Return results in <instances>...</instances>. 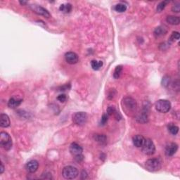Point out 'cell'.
Returning <instances> with one entry per match:
<instances>
[{"mask_svg": "<svg viewBox=\"0 0 180 180\" xmlns=\"http://www.w3.org/2000/svg\"><path fill=\"white\" fill-rule=\"evenodd\" d=\"M122 105L123 111L128 115L133 114L136 111L137 107L136 101L132 97H125L123 99Z\"/></svg>", "mask_w": 180, "mask_h": 180, "instance_id": "6da1fadb", "label": "cell"}, {"mask_svg": "<svg viewBox=\"0 0 180 180\" xmlns=\"http://www.w3.org/2000/svg\"><path fill=\"white\" fill-rule=\"evenodd\" d=\"M83 149L77 143H72L70 146V152L75 157V160L77 162H82L84 159L83 155Z\"/></svg>", "mask_w": 180, "mask_h": 180, "instance_id": "7a4b0ae2", "label": "cell"}, {"mask_svg": "<svg viewBox=\"0 0 180 180\" xmlns=\"http://www.w3.org/2000/svg\"><path fill=\"white\" fill-rule=\"evenodd\" d=\"M0 146L5 150H10L12 147V139L7 132L0 133Z\"/></svg>", "mask_w": 180, "mask_h": 180, "instance_id": "3957f363", "label": "cell"}, {"mask_svg": "<svg viewBox=\"0 0 180 180\" xmlns=\"http://www.w3.org/2000/svg\"><path fill=\"white\" fill-rule=\"evenodd\" d=\"M156 109L158 112L161 113H166L169 112L171 108V103L166 99H160L157 101L155 104Z\"/></svg>", "mask_w": 180, "mask_h": 180, "instance_id": "277c9868", "label": "cell"}, {"mask_svg": "<svg viewBox=\"0 0 180 180\" xmlns=\"http://www.w3.org/2000/svg\"><path fill=\"white\" fill-rule=\"evenodd\" d=\"M63 177L67 179H75L78 175V170L73 166H66L63 169Z\"/></svg>", "mask_w": 180, "mask_h": 180, "instance_id": "5b68a950", "label": "cell"}, {"mask_svg": "<svg viewBox=\"0 0 180 180\" xmlns=\"http://www.w3.org/2000/svg\"><path fill=\"white\" fill-rule=\"evenodd\" d=\"M145 167L150 172L158 171L161 168V162L158 158L148 159L145 163Z\"/></svg>", "mask_w": 180, "mask_h": 180, "instance_id": "8992f818", "label": "cell"}, {"mask_svg": "<svg viewBox=\"0 0 180 180\" xmlns=\"http://www.w3.org/2000/svg\"><path fill=\"white\" fill-rule=\"evenodd\" d=\"M142 151L146 155L151 156L156 151V146L153 141L150 139H145L144 144L142 146Z\"/></svg>", "mask_w": 180, "mask_h": 180, "instance_id": "52a82bcc", "label": "cell"}, {"mask_svg": "<svg viewBox=\"0 0 180 180\" xmlns=\"http://www.w3.org/2000/svg\"><path fill=\"white\" fill-rule=\"evenodd\" d=\"M73 121L75 125H84L87 121V115L85 112H77L75 113L73 116Z\"/></svg>", "mask_w": 180, "mask_h": 180, "instance_id": "ba28073f", "label": "cell"}, {"mask_svg": "<svg viewBox=\"0 0 180 180\" xmlns=\"http://www.w3.org/2000/svg\"><path fill=\"white\" fill-rule=\"evenodd\" d=\"M29 7L30 8V9L32 10L33 12L36 13V14L42 15L46 18H49L50 17V13L49 11L46 10V9H44V7H41L40 5L38 4H30L29 6Z\"/></svg>", "mask_w": 180, "mask_h": 180, "instance_id": "9c48e42d", "label": "cell"}, {"mask_svg": "<svg viewBox=\"0 0 180 180\" xmlns=\"http://www.w3.org/2000/svg\"><path fill=\"white\" fill-rule=\"evenodd\" d=\"M65 58L66 62L69 64H75L77 63L79 60V57H78L77 54H75V52H67L65 54Z\"/></svg>", "mask_w": 180, "mask_h": 180, "instance_id": "30bf717a", "label": "cell"}, {"mask_svg": "<svg viewBox=\"0 0 180 180\" xmlns=\"http://www.w3.org/2000/svg\"><path fill=\"white\" fill-rule=\"evenodd\" d=\"M39 167V163L36 160H32L29 161L25 165V169L30 173H34Z\"/></svg>", "mask_w": 180, "mask_h": 180, "instance_id": "8fae6325", "label": "cell"}, {"mask_svg": "<svg viewBox=\"0 0 180 180\" xmlns=\"http://www.w3.org/2000/svg\"><path fill=\"white\" fill-rule=\"evenodd\" d=\"M178 145L176 143H170L165 147V155L167 156H173L177 152Z\"/></svg>", "mask_w": 180, "mask_h": 180, "instance_id": "7c38bea8", "label": "cell"}, {"mask_svg": "<svg viewBox=\"0 0 180 180\" xmlns=\"http://www.w3.org/2000/svg\"><path fill=\"white\" fill-rule=\"evenodd\" d=\"M144 141H145V138H144L142 135H135L132 138L133 144L137 148H142V145L144 143Z\"/></svg>", "mask_w": 180, "mask_h": 180, "instance_id": "4fadbf2b", "label": "cell"}, {"mask_svg": "<svg viewBox=\"0 0 180 180\" xmlns=\"http://www.w3.org/2000/svg\"><path fill=\"white\" fill-rule=\"evenodd\" d=\"M11 122L9 117L8 116L7 114L4 113H1L0 115V126L1 128H8V127L10 126Z\"/></svg>", "mask_w": 180, "mask_h": 180, "instance_id": "5bb4252c", "label": "cell"}, {"mask_svg": "<svg viewBox=\"0 0 180 180\" xmlns=\"http://www.w3.org/2000/svg\"><path fill=\"white\" fill-rule=\"evenodd\" d=\"M22 101V99H15L14 97H12L9 99V102H8V106L10 108H15L20 105Z\"/></svg>", "mask_w": 180, "mask_h": 180, "instance_id": "9a60e30c", "label": "cell"}, {"mask_svg": "<svg viewBox=\"0 0 180 180\" xmlns=\"http://www.w3.org/2000/svg\"><path fill=\"white\" fill-rule=\"evenodd\" d=\"M167 30L164 26H158L154 30V35L156 37H161L167 34Z\"/></svg>", "mask_w": 180, "mask_h": 180, "instance_id": "2e32d148", "label": "cell"}, {"mask_svg": "<svg viewBox=\"0 0 180 180\" xmlns=\"http://www.w3.org/2000/svg\"><path fill=\"white\" fill-rule=\"evenodd\" d=\"M167 22L170 25H179L180 23V18L179 16H175V15H169L166 18Z\"/></svg>", "mask_w": 180, "mask_h": 180, "instance_id": "e0dca14e", "label": "cell"}, {"mask_svg": "<svg viewBox=\"0 0 180 180\" xmlns=\"http://www.w3.org/2000/svg\"><path fill=\"white\" fill-rule=\"evenodd\" d=\"M94 139L96 142L99 143L100 144H105L106 143L107 138L104 134H94Z\"/></svg>", "mask_w": 180, "mask_h": 180, "instance_id": "ac0fdd59", "label": "cell"}, {"mask_svg": "<svg viewBox=\"0 0 180 180\" xmlns=\"http://www.w3.org/2000/svg\"><path fill=\"white\" fill-rule=\"evenodd\" d=\"M103 65V62L101 60H92L91 61V66L93 70H100Z\"/></svg>", "mask_w": 180, "mask_h": 180, "instance_id": "d6986e66", "label": "cell"}, {"mask_svg": "<svg viewBox=\"0 0 180 180\" xmlns=\"http://www.w3.org/2000/svg\"><path fill=\"white\" fill-rule=\"evenodd\" d=\"M59 10L64 13H68L72 11V5L69 3L63 4L60 6Z\"/></svg>", "mask_w": 180, "mask_h": 180, "instance_id": "ffe728a7", "label": "cell"}, {"mask_svg": "<svg viewBox=\"0 0 180 180\" xmlns=\"http://www.w3.org/2000/svg\"><path fill=\"white\" fill-rule=\"evenodd\" d=\"M167 128L169 132L173 135H176L178 132H179V128H178L177 125H174L173 123H170V124L168 125Z\"/></svg>", "mask_w": 180, "mask_h": 180, "instance_id": "44dd1931", "label": "cell"}, {"mask_svg": "<svg viewBox=\"0 0 180 180\" xmlns=\"http://www.w3.org/2000/svg\"><path fill=\"white\" fill-rule=\"evenodd\" d=\"M114 9L118 13H123L127 10V6L124 4L120 3L115 6Z\"/></svg>", "mask_w": 180, "mask_h": 180, "instance_id": "7402d4cb", "label": "cell"}, {"mask_svg": "<svg viewBox=\"0 0 180 180\" xmlns=\"http://www.w3.org/2000/svg\"><path fill=\"white\" fill-rule=\"evenodd\" d=\"M122 71V66L120 65L116 66L114 73H113V77H114V78H115V79H118V78L120 76Z\"/></svg>", "mask_w": 180, "mask_h": 180, "instance_id": "603a6c76", "label": "cell"}, {"mask_svg": "<svg viewBox=\"0 0 180 180\" xmlns=\"http://www.w3.org/2000/svg\"><path fill=\"white\" fill-rule=\"evenodd\" d=\"M168 3H169V1H161V2H160L159 4L157 6V9H156V10H157L158 12H161V11H163L164 9H165V7L167 6Z\"/></svg>", "mask_w": 180, "mask_h": 180, "instance_id": "cb8c5ba5", "label": "cell"}, {"mask_svg": "<svg viewBox=\"0 0 180 180\" xmlns=\"http://www.w3.org/2000/svg\"><path fill=\"white\" fill-rule=\"evenodd\" d=\"M170 83H171V79H170V77L169 76H165V77H164L163 78V80H162V85L164 87H167L170 85Z\"/></svg>", "mask_w": 180, "mask_h": 180, "instance_id": "d4e9b609", "label": "cell"}, {"mask_svg": "<svg viewBox=\"0 0 180 180\" xmlns=\"http://www.w3.org/2000/svg\"><path fill=\"white\" fill-rule=\"evenodd\" d=\"M179 39V33L178 32H173L172 33L171 37H170V40L171 42H175L176 40H178Z\"/></svg>", "mask_w": 180, "mask_h": 180, "instance_id": "484cf974", "label": "cell"}, {"mask_svg": "<svg viewBox=\"0 0 180 180\" xmlns=\"http://www.w3.org/2000/svg\"><path fill=\"white\" fill-rule=\"evenodd\" d=\"M108 116L109 115L107 114H103L102 115V117H101V125H104L105 123H106V122L108 121Z\"/></svg>", "mask_w": 180, "mask_h": 180, "instance_id": "4316f807", "label": "cell"}, {"mask_svg": "<svg viewBox=\"0 0 180 180\" xmlns=\"http://www.w3.org/2000/svg\"><path fill=\"white\" fill-rule=\"evenodd\" d=\"M58 101H59L60 102H65V101L67 100V97H66V94H60L57 97Z\"/></svg>", "mask_w": 180, "mask_h": 180, "instance_id": "83f0119b", "label": "cell"}, {"mask_svg": "<svg viewBox=\"0 0 180 180\" xmlns=\"http://www.w3.org/2000/svg\"><path fill=\"white\" fill-rule=\"evenodd\" d=\"M172 11H173V12L179 13V11H180V5H179V4H177L174 5L173 7H172Z\"/></svg>", "mask_w": 180, "mask_h": 180, "instance_id": "f1b7e54d", "label": "cell"}, {"mask_svg": "<svg viewBox=\"0 0 180 180\" xmlns=\"http://www.w3.org/2000/svg\"><path fill=\"white\" fill-rule=\"evenodd\" d=\"M4 166L3 165V163H1V169H0V174H2L4 173Z\"/></svg>", "mask_w": 180, "mask_h": 180, "instance_id": "f546056e", "label": "cell"}, {"mask_svg": "<svg viewBox=\"0 0 180 180\" xmlns=\"http://www.w3.org/2000/svg\"><path fill=\"white\" fill-rule=\"evenodd\" d=\"M27 3H28V2H27V1H20V4H22V5L26 4Z\"/></svg>", "mask_w": 180, "mask_h": 180, "instance_id": "4dcf8cb0", "label": "cell"}]
</instances>
